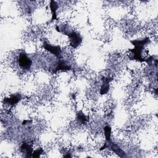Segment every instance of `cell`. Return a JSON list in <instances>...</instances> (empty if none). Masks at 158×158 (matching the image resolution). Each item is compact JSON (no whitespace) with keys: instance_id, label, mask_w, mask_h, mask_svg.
Returning <instances> with one entry per match:
<instances>
[{"instance_id":"6da1fadb","label":"cell","mask_w":158,"mask_h":158,"mask_svg":"<svg viewBox=\"0 0 158 158\" xmlns=\"http://www.w3.org/2000/svg\"><path fill=\"white\" fill-rule=\"evenodd\" d=\"M67 35L69 38L70 45L72 48H76L81 44L82 41V38L78 33L72 31Z\"/></svg>"},{"instance_id":"277c9868","label":"cell","mask_w":158,"mask_h":158,"mask_svg":"<svg viewBox=\"0 0 158 158\" xmlns=\"http://www.w3.org/2000/svg\"><path fill=\"white\" fill-rule=\"evenodd\" d=\"M71 70V67L66 62L61 59H59L56 67L54 69L52 73H56L59 70Z\"/></svg>"},{"instance_id":"30bf717a","label":"cell","mask_w":158,"mask_h":158,"mask_svg":"<svg viewBox=\"0 0 158 158\" xmlns=\"http://www.w3.org/2000/svg\"><path fill=\"white\" fill-rule=\"evenodd\" d=\"M77 118L78 120L80 123H85V122H86V120H87L86 117L85 116V115L82 112H79L77 114Z\"/></svg>"},{"instance_id":"ba28073f","label":"cell","mask_w":158,"mask_h":158,"mask_svg":"<svg viewBox=\"0 0 158 158\" xmlns=\"http://www.w3.org/2000/svg\"><path fill=\"white\" fill-rule=\"evenodd\" d=\"M21 149L22 151L26 154V156L27 157H30L31 156H32V153H33V150L32 148H31V146L28 144L27 143H23V144L21 146Z\"/></svg>"},{"instance_id":"7a4b0ae2","label":"cell","mask_w":158,"mask_h":158,"mask_svg":"<svg viewBox=\"0 0 158 158\" xmlns=\"http://www.w3.org/2000/svg\"><path fill=\"white\" fill-rule=\"evenodd\" d=\"M44 48L48 51L49 52L54 55L58 59H61L62 57V50L59 46H54L51 45L48 43H44L43 44Z\"/></svg>"},{"instance_id":"8fae6325","label":"cell","mask_w":158,"mask_h":158,"mask_svg":"<svg viewBox=\"0 0 158 158\" xmlns=\"http://www.w3.org/2000/svg\"><path fill=\"white\" fill-rule=\"evenodd\" d=\"M43 152V149L41 148H39L38 149H36L35 151H34L32 153V157H38L40 156V154Z\"/></svg>"},{"instance_id":"9c48e42d","label":"cell","mask_w":158,"mask_h":158,"mask_svg":"<svg viewBox=\"0 0 158 158\" xmlns=\"http://www.w3.org/2000/svg\"><path fill=\"white\" fill-rule=\"evenodd\" d=\"M104 135L106 138V141H111V128L109 125H107L104 128Z\"/></svg>"},{"instance_id":"52a82bcc","label":"cell","mask_w":158,"mask_h":158,"mask_svg":"<svg viewBox=\"0 0 158 158\" xmlns=\"http://www.w3.org/2000/svg\"><path fill=\"white\" fill-rule=\"evenodd\" d=\"M50 9L51 11L52 12V18H51V20H54L56 19L57 18V14H56V12H57V9H58V4L57 3L54 1H51L50 2Z\"/></svg>"},{"instance_id":"5b68a950","label":"cell","mask_w":158,"mask_h":158,"mask_svg":"<svg viewBox=\"0 0 158 158\" xmlns=\"http://www.w3.org/2000/svg\"><path fill=\"white\" fill-rule=\"evenodd\" d=\"M111 81V79L109 77L104 78L102 79V84L100 89L101 94H105L107 93L109 90V83Z\"/></svg>"},{"instance_id":"8992f818","label":"cell","mask_w":158,"mask_h":158,"mask_svg":"<svg viewBox=\"0 0 158 158\" xmlns=\"http://www.w3.org/2000/svg\"><path fill=\"white\" fill-rule=\"evenodd\" d=\"M21 99V96L19 94H16L15 95L11 96L9 98H6L4 100V102L6 104L13 106L17 103Z\"/></svg>"},{"instance_id":"3957f363","label":"cell","mask_w":158,"mask_h":158,"mask_svg":"<svg viewBox=\"0 0 158 158\" xmlns=\"http://www.w3.org/2000/svg\"><path fill=\"white\" fill-rule=\"evenodd\" d=\"M19 64L20 67L23 69L28 70L30 69L32 62L31 59L27 56V54L25 53H21L19 55Z\"/></svg>"}]
</instances>
